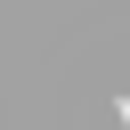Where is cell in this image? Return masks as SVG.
<instances>
[{
  "label": "cell",
  "instance_id": "6da1fadb",
  "mask_svg": "<svg viewBox=\"0 0 130 130\" xmlns=\"http://www.w3.org/2000/svg\"><path fill=\"white\" fill-rule=\"evenodd\" d=\"M114 114H122V130H130V98H114Z\"/></svg>",
  "mask_w": 130,
  "mask_h": 130
}]
</instances>
